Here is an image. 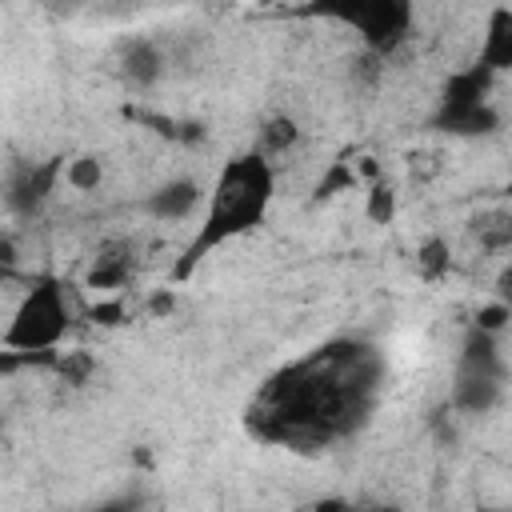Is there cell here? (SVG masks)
Returning a JSON list of instances; mask_svg holds the SVG:
<instances>
[{
  "label": "cell",
  "instance_id": "6da1fadb",
  "mask_svg": "<svg viewBox=\"0 0 512 512\" xmlns=\"http://www.w3.org/2000/svg\"><path fill=\"white\" fill-rule=\"evenodd\" d=\"M380 384L384 360L368 340H328L260 388L248 408V428L268 444L312 452L368 424Z\"/></svg>",
  "mask_w": 512,
  "mask_h": 512
},
{
  "label": "cell",
  "instance_id": "7a4b0ae2",
  "mask_svg": "<svg viewBox=\"0 0 512 512\" xmlns=\"http://www.w3.org/2000/svg\"><path fill=\"white\" fill-rule=\"evenodd\" d=\"M272 196H276V168H272V160H264L260 152L232 156L220 168L212 192L204 196V224L188 240L184 256L172 264V280L192 276V268L204 256H212L220 244H228V240L260 228L264 216H268Z\"/></svg>",
  "mask_w": 512,
  "mask_h": 512
},
{
  "label": "cell",
  "instance_id": "3957f363",
  "mask_svg": "<svg viewBox=\"0 0 512 512\" xmlns=\"http://www.w3.org/2000/svg\"><path fill=\"white\" fill-rule=\"evenodd\" d=\"M504 384H508V360H504L500 336L468 328L460 356H456L452 408L464 416H488L504 400Z\"/></svg>",
  "mask_w": 512,
  "mask_h": 512
},
{
  "label": "cell",
  "instance_id": "277c9868",
  "mask_svg": "<svg viewBox=\"0 0 512 512\" xmlns=\"http://www.w3.org/2000/svg\"><path fill=\"white\" fill-rule=\"evenodd\" d=\"M68 328H72V308L64 284L48 276L36 288H28V296L12 312V324L0 332V344L20 356H52V348L64 340Z\"/></svg>",
  "mask_w": 512,
  "mask_h": 512
},
{
  "label": "cell",
  "instance_id": "5b68a950",
  "mask_svg": "<svg viewBox=\"0 0 512 512\" xmlns=\"http://www.w3.org/2000/svg\"><path fill=\"white\" fill-rule=\"evenodd\" d=\"M344 24H352L364 40V48L384 60L392 56L408 36H412V4L404 0H372V4H352L344 12H336Z\"/></svg>",
  "mask_w": 512,
  "mask_h": 512
},
{
  "label": "cell",
  "instance_id": "8992f818",
  "mask_svg": "<svg viewBox=\"0 0 512 512\" xmlns=\"http://www.w3.org/2000/svg\"><path fill=\"white\" fill-rule=\"evenodd\" d=\"M60 176H64V156H52V160H40V164H20V168L8 176V184H4V204H8V212H12L16 220H36V216L48 208V200H52Z\"/></svg>",
  "mask_w": 512,
  "mask_h": 512
},
{
  "label": "cell",
  "instance_id": "52a82bcc",
  "mask_svg": "<svg viewBox=\"0 0 512 512\" xmlns=\"http://www.w3.org/2000/svg\"><path fill=\"white\" fill-rule=\"evenodd\" d=\"M200 204H204V188H200V180H192V176H172V180L156 184V188L144 196V212H148L152 220H188Z\"/></svg>",
  "mask_w": 512,
  "mask_h": 512
},
{
  "label": "cell",
  "instance_id": "ba28073f",
  "mask_svg": "<svg viewBox=\"0 0 512 512\" xmlns=\"http://www.w3.org/2000/svg\"><path fill=\"white\" fill-rule=\"evenodd\" d=\"M164 68H168V56H164V48H160L156 40H148V36H136V40H128V44L120 48V76H124L128 88H140V92H144V88L160 84Z\"/></svg>",
  "mask_w": 512,
  "mask_h": 512
},
{
  "label": "cell",
  "instance_id": "9c48e42d",
  "mask_svg": "<svg viewBox=\"0 0 512 512\" xmlns=\"http://www.w3.org/2000/svg\"><path fill=\"white\" fill-rule=\"evenodd\" d=\"M488 92H492V72L472 64V68H460L448 76L444 92H440V104L436 112H464V108H480L488 104Z\"/></svg>",
  "mask_w": 512,
  "mask_h": 512
},
{
  "label": "cell",
  "instance_id": "30bf717a",
  "mask_svg": "<svg viewBox=\"0 0 512 512\" xmlns=\"http://www.w3.org/2000/svg\"><path fill=\"white\" fill-rule=\"evenodd\" d=\"M480 68H488L492 76L512 68V12L508 8H496L492 20H488V32H484V48H480Z\"/></svg>",
  "mask_w": 512,
  "mask_h": 512
},
{
  "label": "cell",
  "instance_id": "8fae6325",
  "mask_svg": "<svg viewBox=\"0 0 512 512\" xmlns=\"http://www.w3.org/2000/svg\"><path fill=\"white\" fill-rule=\"evenodd\" d=\"M432 128L448 136H488L500 128V112L492 108V100L480 108H464V112H432Z\"/></svg>",
  "mask_w": 512,
  "mask_h": 512
},
{
  "label": "cell",
  "instance_id": "7c38bea8",
  "mask_svg": "<svg viewBox=\"0 0 512 512\" xmlns=\"http://www.w3.org/2000/svg\"><path fill=\"white\" fill-rule=\"evenodd\" d=\"M132 272V248L128 244H108L88 268V288H120Z\"/></svg>",
  "mask_w": 512,
  "mask_h": 512
},
{
  "label": "cell",
  "instance_id": "4fadbf2b",
  "mask_svg": "<svg viewBox=\"0 0 512 512\" xmlns=\"http://www.w3.org/2000/svg\"><path fill=\"white\" fill-rule=\"evenodd\" d=\"M256 140H260V156L264 160H272V156H284L296 140H300V128H296V120L292 116H272V120H264V128L256 132Z\"/></svg>",
  "mask_w": 512,
  "mask_h": 512
},
{
  "label": "cell",
  "instance_id": "5bb4252c",
  "mask_svg": "<svg viewBox=\"0 0 512 512\" xmlns=\"http://www.w3.org/2000/svg\"><path fill=\"white\" fill-rule=\"evenodd\" d=\"M64 180H68V188H76V192H96L100 180H104L100 156H76V160H68V164H64Z\"/></svg>",
  "mask_w": 512,
  "mask_h": 512
},
{
  "label": "cell",
  "instance_id": "9a60e30c",
  "mask_svg": "<svg viewBox=\"0 0 512 512\" xmlns=\"http://www.w3.org/2000/svg\"><path fill=\"white\" fill-rule=\"evenodd\" d=\"M508 320H512V308H508V300L500 296V300H488V304H480V312H476L472 328H480V332H488V336H504Z\"/></svg>",
  "mask_w": 512,
  "mask_h": 512
},
{
  "label": "cell",
  "instance_id": "2e32d148",
  "mask_svg": "<svg viewBox=\"0 0 512 512\" xmlns=\"http://www.w3.org/2000/svg\"><path fill=\"white\" fill-rule=\"evenodd\" d=\"M352 184H356L352 164L336 160V164H332V168L320 176V184H316V200H328V196H336V192H352Z\"/></svg>",
  "mask_w": 512,
  "mask_h": 512
},
{
  "label": "cell",
  "instance_id": "e0dca14e",
  "mask_svg": "<svg viewBox=\"0 0 512 512\" xmlns=\"http://www.w3.org/2000/svg\"><path fill=\"white\" fill-rule=\"evenodd\" d=\"M416 268H420L424 280H440V276L448 272V248H444L440 240H428V244L416 252Z\"/></svg>",
  "mask_w": 512,
  "mask_h": 512
},
{
  "label": "cell",
  "instance_id": "ac0fdd59",
  "mask_svg": "<svg viewBox=\"0 0 512 512\" xmlns=\"http://www.w3.org/2000/svg\"><path fill=\"white\" fill-rule=\"evenodd\" d=\"M396 216V192L388 184H372L368 192V220L372 224H388Z\"/></svg>",
  "mask_w": 512,
  "mask_h": 512
},
{
  "label": "cell",
  "instance_id": "d6986e66",
  "mask_svg": "<svg viewBox=\"0 0 512 512\" xmlns=\"http://www.w3.org/2000/svg\"><path fill=\"white\" fill-rule=\"evenodd\" d=\"M56 368H60V376H64V380L84 384V376L92 372V360H88V356H80V352H72V356H64V360H56Z\"/></svg>",
  "mask_w": 512,
  "mask_h": 512
},
{
  "label": "cell",
  "instance_id": "ffe728a7",
  "mask_svg": "<svg viewBox=\"0 0 512 512\" xmlns=\"http://www.w3.org/2000/svg\"><path fill=\"white\" fill-rule=\"evenodd\" d=\"M16 260H20V252H16V240H12V236H0V272L16 268Z\"/></svg>",
  "mask_w": 512,
  "mask_h": 512
},
{
  "label": "cell",
  "instance_id": "44dd1931",
  "mask_svg": "<svg viewBox=\"0 0 512 512\" xmlns=\"http://www.w3.org/2000/svg\"><path fill=\"white\" fill-rule=\"evenodd\" d=\"M156 316H164V312H172V292H164V296H152V304H148Z\"/></svg>",
  "mask_w": 512,
  "mask_h": 512
},
{
  "label": "cell",
  "instance_id": "7402d4cb",
  "mask_svg": "<svg viewBox=\"0 0 512 512\" xmlns=\"http://www.w3.org/2000/svg\"><path fill=\"white\" fill-rule=\"evenodd\" d=\"M96 512H128L124 504H104V508H96Z\"/></svg>",
  "mask_w": 512,
  "mask_h": 512
},
{
  "label": "cell",
  "instance_id": "603a6c76",
  "mask_svg": "<svg viewBox=\"0 0 512 512\" xmlns=\"http://www.w3.org/2000/svg\"><path fill=\"white\" fill-rule=\"evenodd\" d=\"M476 512H504V508H476Z\"/></svg>",
  "mask_w": 512,
  "mask_h": 512
}]
</instances>
